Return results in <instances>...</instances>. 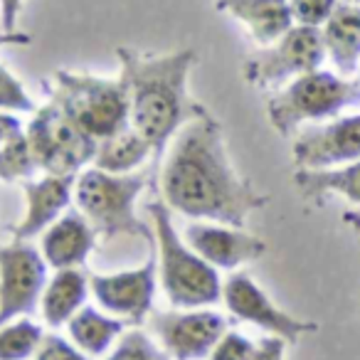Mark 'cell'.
Returning <instances> with one entry per match:
<instances>
[{"instance_id":"30bf717a","label":"cell","mask_w":360,"mask_h":360,"mask_svg":"<svg viewBox=\"0 0 360 360\" xmlns=\"http://www.w3.org/2000/svg\"><path fill=\"white\" fill-rule=\"evenodd\" d=\"M150 328L170 360H202L230 330V321L212 309H175L150 314Z\"/></svg>"},{"instance_id":"f546056e","label":"cell","mask_w":360,"mask_h":360,"mask_svg":"<svg viewBox=\"0 0 360 360\" xmlns=\"http://www.w3.org/2000/svg\"><path fill=\"white\" fill-rule=\"evenodd\" d=\"M284 348L286 340L276 338V335H266L257 343L255 358L252 360H284Z\"/></svg>"},{"instance_id":"836d02e7","label":"cell","mask_w":360,"mask_h":360,"mask_svg":"<svg viewBox=\"0 0 360 360\" xmlns=\"http://www.w3.org/2000/svg\"><path fill=\"white\" fill-rule=\"evenodd\" d=\"M340 3H350V6H360V0H340Z\"/></svg>"},{"instance_id":"d4e9b609","label":"cell","mask_w":360,"mask_h":360,"mask_svg":"<svg viewBox=\"0 0 360 360\" xmlns=\"http://www.w3.org/2000/svg\"><path fill=\"white\" fill-rule=\"evenodd\" d=\"M106 360H170V355L160 345H155L148 333L131 328L121 333L119 343Z\"/></svg>"},{"instance_id":"ffe728a7","label":"cell","mask_w":360,"mask_h":360,"mask_svg":"<svg viewBox=\"0 0 360 360\" xmlns=\"http://www.w3.org/2000/svg\"><path fill=\"white\" fill-rule=\"evenodd\" d=\"M294 186L304 200L321 205L328 195H343L350 202H360V160L338 168L296 170Z\"/></svg>"},{"instance_id":"e0dca14e","label":"cell","mask_w":360,"mask_h":360,"mask_svg":"<svg viewBox=\"0 0 360 360\" xmlns=\"http://www.w3.org/2000/svg\"><path fill=\"white\" fill-rule=\"evenodd\" d=\"M215 8L240 20L259 47L274 45L294 27L289 0H215Z\"/></svg>"},{"instance_id":"cb8c5ba5","label":"cell","mask_w":360,"mask_h":360,"mask_svg":"<svg viewBox=\"0 0 360 360\" xmlns=\"http://www.w3.org/2000/svg\"><path fill=\"white\" fill-rule=\"evenodd\" d=\"M37 160L27 143L25 131L11 139L6 146H0V180L3 183H18V180H30L35 175Z\"/></svg>"},{"instance_id":"52a82bcc","label":"cell","mask_w":360,"mask_h":360,"mask_svg":"<svg viewBox=\"0 0 360 360\" xmlns=\"http://www.w3.org/2000/svg\"><path fill=\"white\" fill-rule=\"evenodd\" d=\"M25 136L37 168L45 170V175L82 173L84 165L94 163L96 143H99L52 101L32 114Z\"/></svg>"},{"instance_id":"277c9868","label":"cell","mask_w":360,"mask_h":360,"mask_svg":"<svg viewBox=\"0 0 360 360\" xmlns=\"http://www.w3.org/2000/svg\"><path fill=\"white\" fill-rule=\"evenodd\" d=\"M148 183V173H106L99 168H86L77 175L75 202L77 210L89 220L96 235L111 237L129 235L153 245V227L136 217V200Z\"/></svg>"},{"instance_id":"603a6c76","label":"cell","mask_w":360,"mask_h":360,"mask_svg":"<svg viewBox=\"0 0 360 360\" xmlns=\"http://www.w3.org/2000/svg\"><path fill=\"white\" fill-rule=\"evenodd\" d=\"M42 330L30 319H15L0 326V360H27L37 353Z\"/></svg>"},{"instance_id":"7a4b0ae2","label":"cell","mask_w":360,"mask_h":360,"mask_svg":"<svg viewBox=\"0 0 360 360\" xmlns=\"http://www.w3.org/2000/svg\"><path fill=\"white\" fill-rule=\"evenodd\" d=\"M121 65L119 79L129 94L131 126L153 146L160 155L180 129L207 114V109L191 96L188 79L198 65L195 50L141 52L134 47H116Z\"/></svg>"},{"instance_id":"9a60e30c","label":"cell","mask_w":360,"mask_h":360,"mask_svg":"<svg viewBox=\"0 0 360 360\" xmlns=\"http://www.w3.org/2000/svg\"><path fill=\"white\" fill-rule=\"evenodd\" d=\"M77 175H42L40 180H22L25 215L11 227L13 240L27 242L55 225L75 198Z\"/></svg>"},{"instance_id":"4dcf8cb0","label":"cell","mask_w":360,"mask_h":360,"mask_svg":"<svg viewBox=\"0 0 360 360\" xmlns=\"http://www.w3.org/2000/svg\"><path fill=\"white\" fill-rule=\"evenodd\" d=\"M25 0H0V30L18 32V18H20Z\"/></svg>"},{"instance_id":"4fadbf2b","label":"cell","mask_w":360,"mask_h":360,"mask_svg":"<svg viewBox=\"0 0 360 360\" xmlns=\"http://www.w3.org/2000/svg\"><path fill=\"white\" fill-rule=\"evenodd\" d=\"M291 155L296 170L338 168L360 160V114L304 129L296 136Z\"/></svg>"},{"instance_id":"ac0fdd59","label":"cell","mask_w":360,"mask_h":360,"mask_svg":"<svg viewBox=\"0 0 360 360\" xmlns=\"http://www.w3.org/2000/svg\"><path fill=\"white\" fill-rule=\"evenodd\" d=\"M326 57L333 62L338 75L348 79L360 65V6L338 3L333 15L321 27Z\"/></svg>"},{"instance_id":"7402d4cb","label":"cell","mask_w":360,"mask_h":360,"mask_svg":"<svg viewBox=\"0 0 360 360\" xmlns=\"http://www.w3.org/2000/svg\"><path fill=\"white\" fill-rule=\"evenodd\" d=\"M150 153H153V146L134 126H126V129L116 131L96 143L94 168L119 175L134 173Z\"/></svg>"},{"instance_id":"83f0119b","label":"cell","mask_w":360,"mask_h":360,"mask_svg":"<svg viewBox=\"0 0 360 360\" xmlns=\"http://www.w3.org/2000/svg\"><path fill=\"white\" fill-rule=\"evenodd\" d=\"M257 343H252L247 335L237 333V330H227L217 345L212 348L207 360H252L255 358Z\"/></svg>"},{"instance_id":"44dd1931","label":"cell","mask_w":360,"mask_h":360,"mask_svg":"<svg viewBox=\"0 0 360 360\" xmlns=\"http://www.w3.org/2000/svg\"><path fill=\"white\" fill-rule=\"evenodd\" d=\"M67 330H70L72 343L82 353L96 358V355H104L116 338H121V333L126 330V321L101 314L94 306H82L67 323Z\"/></svg>"},{"instance_id":"2e32d148","label":"cell","mask_w":360,"mask_h":360,"mask_svg":"<svg viewBox=\"0 0 360 360\" xmlns=\"http://www.w3.org/2000/svg\"><path fill=\"white\" fill-rule=\"evenodd\" d=\"M96 230L79 210H70L42 232L40 252L47 266L60 269H82L96 247Z\"/></svg>"},{"instance_id":"d6a6232c","label":"cell","mask_w":360,"mask_h":360,"mask_svg":"<svg viewBox=\"0 0 360 360\" xmlns=\"http://www.w3.org/2000/svg\"><path fill=\"white\" fill-rule=\"evenodd\" d=\"M343 222H345V225H350V227H353V230L360 235V215H358V212H345V215H343Z\"/></svg>"},{"instance_id":"4316f807","label":"cell","mask_w":360,"mask_h":360,"mask_svg":"<svg viewBox=\"0 0 360 360\" xmlns=\"http://www.w3.org/2000/svg\"><path fill=\"white\" fill-rule=\"evenodd\" d=\"M338 0H289L294 25L323 27L326 20L333 15Z\"/></svg>"},{"instance_id":"d6986e66","label":"cell","mask_w":360,"mask_h":360,"mask_svg":"<svg viewBox=\"0 0 360 360\" xmlns=\"http://www.w3.org/2000/svg\"><path fill=\"white\" fill-rule=\"evenodd\" d=\"M89 294V276L82 269H60L47 281L40 299L42 319L52 328H60L72 321V316L86 306Z\"/></svg>"},{"instance_id":"1f68e13d","label":"cell","mask_w":360,"mask_h":360,"mask_svg":"<svg viewBox=\"0 0 360 360\" xmlns=\"http://www.w3.org/2000/svg\"><path fill=\"white\" fill-rule=\"evenodd\" d=\"M18 134H22V124L18 116L0 111V146H6L11 139H15Z\"/></svg>"},{"instance_id":"484cf974","label":"cell","mask_w":360,"mask_h":360,"mask_svg":"<svg viewBox=\"0 0 360 360\" xmlns=\"http://www.w3.org/2000/svg\"><path fill=\"white\" fill-rule=\"evenodd\" d=\"M0 111H8V114H35L37 111V104L27 94L22 82L3 65H0Z\"/></svg>"},{"instance_id":"9c48e42d","label":"cell","mask_w":360,"mask_h":360,"mask_svg":"<svg viewBox=\"0 0 360 360\" xmlns=\"http://www.w3.org/2000/svg\"><path fill=\"white\" fill-rule=\"evenodd\" d=\"M47 286V262L30 242L0 245V326L30 316Z\"/></svg>"},{"instance_id":"6da1fadb","label":"cell","mask_w":360,"mask_h":360,"mask_svg":"<svg viewBox=\"0 0 360 360\" xmlns=\"http://www.w3.org/2000/svg\"><path fill=\"white\" fill-rule=\"evenodd\" d=\"M160 200L191 220L232 227H245L252 212L269 205V195L235 168L222 124L210 111L175 134L160 168Z\"/></svg>"},{"instance_id":"5bb4252c","label":"cell","mask_w":360,"mask_h":360,"mask_svg":"<svg viewBox=\"0 0 360 360\" xmlns=\"http://www.w3.org/2000/svg\"><path fill=\"white\" fill-rule=\"evenodd\" d=\"M183 240L215 269H240L266 255V242L247 232L245 227L220 222H191Z\"/></svg>"},{"instance_id":"3957f363","label":"cell","mask_w":360,"mask_h":360,"mask_svg":"<svg viewBox=\"0 0 360 360\" xmlns=\"http://www.w3.org/2000/svg\"><path fill=\"white\" fill-rule=\"evenodd\" d=\"M153 250L158 252V281L175 309H207L222 299V281L173 225L170 207L163 200L148 202Z\"/></svg>"},{"instance_id":"8992f818","label":"cell","mask_w":360,"mask_h":360,"mask_svg":"<svg viewBox=\"0 0 360 360\" xmlns=\"http://www.w3.org/2000/svg\"><path fill=\"white\" fill-rule=\"evenodd\" d=\"M360 104V79H345L333 72L316 70L269 96L266 116L271 129L289 139L309 121L335 119L343 109Z\"/></svg>"},{"instance_id":"7c38bea8","label":"cell","mask_w":360,"mask_h":360,"mask_svg":"<svg viewBox=\"0 0 360 360\" xmlns=\"http://www.w3.org/2000/svg\"><path fill=\"white\" fill-rule=\"evenodd\" d=\"M155 271H158V259L155 255H150L136 269H124L116 274H91L89 291L106 314L126 323H143L153 314Z\"/></svg>"},{"instance_id":"8fae6325","label":"cell","mask_w":360,"mask_h":360,"mask_svg":"<svg viewBox=\"0 0 360 360\" xmlns=\"http://www.w3.org/2000/svg\"><path fill=\"white\" fill-rule=\"evenodd\" d=\"M222 301L232 319L257 326L269 335L286 340L289 345H296L304 335L319 330V323L314 321H301L279 309L247 271H235L227 276L222 284Z\"/></svg>"},{"instance_id":"ba28073f","label":"cell","mask_w":360,"mask_h":360,"mask_svg":"<svg viewBox=\"0 0 360 360\" xmlns=\"http://www.w3.org/2000/svg\"><path fill=\"white\" fill-rule=\"evenodd\" d=\"M323 60L321 27L294 25L274 45L262 47V52L252 55L242 65V77L257 89H276L286 82H294L296 77L321 70Z\"/></svg>"},{"instance_id":"f1b7e54d","label":"cell","mask_w":360,"mask_h":360,"mask_svg":"<svg viewBox=\"0 0 360 360\" xmlns=\"http://www.w3.org/2000/svg\"><path fill=\"white\" fill-rule=\"evenodd\" d=\"M32 360H91L86 353H82L75 343L65 340L62 335H42V343Z\"/></svg>"},{"instance_id":"5b68a950","label":"cell","mask_w":360,"mask_h":360,"mask_svg":"<svg viewBox=\"0 0 360 360\" xmlns=\"http://www.w3.org/2000/svg\"><path fill=\"white\" fill-rule=\"evenodd\" d=\"M47 91L52 104L96 141L131 126L129 94L119 77L106 79L89 72L57 70Z\"/></svg>"}]
</instances>
